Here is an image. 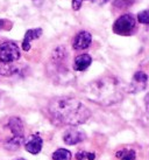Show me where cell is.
Masks as SVG:
<instances>
[{
	"label": "cell",
	"mask_w": 149,
	"mask_h": 160,
	"mask_svg": "<svg viewBox=\"0 0 149 160\" xmlns=\"http://www.w3.org/2000/svg\"><path fill=\"white\" fill-rule=\"evenodd\" d=\"M48 110L51 118L61 125L77 126L91 117V110L79 99L70 96L53 98L49 102Z\"/></svg>",
	"instance_id": "6da1fadb"
},
{
	"label": "cell",
	"mask_w": 149,
	"mask_h": 160,
	"mask_svg": "<svg viewBox=\"0 0 149 160\" xmlns=\"http://www.w3.org/2000/svg\"><path fill=\"white\" fill-rule=\"evenodd\" d=\"M84 95L91 102L110 107L123 98V88L115 76H101L85 85Z\"/></svg>",
	"instance_id": "7a4b0ae2"
},
{
	"label": "cell",
	"mask_w": 149,
	"mask_h": 160,
	"mask_svg": "<svg viewBox=\"0 0 149 160\" xmlns=\"http://www.w3.org/2000/svg\"><path fill=\"white\" fill-rule=\"evenodd\" d=\"M65 58H66V50L63 46L57 47L53 52V55H51L53 68H51V70L61 80H63V78H65V77L69 76V70H68L65 64Z\"/></svg>",
	"instance_id": "3957f363"
},
{
	"label": "cell",
	"mask_w": 149,
	"mask_h": 160,
	"mask_svg": "<svg viewBox=\"0 0 149 160\" xmlns=\"http://www.w3.org/2000/svg\"><path fill=\"white\" fill-rule=\"evenodd\" d=\"M136 28V19L133 14H123L113 23V32L118 35H131Z\"/></svg>",
	"instance_id": "277c9868"
},
{
	"label": "cell",
	"mask_w": 149,
	"mask_h": 160,
	"mask_svg": "<svg viewBox=\"0 0 149 160\" xmlns=\"http://www.w3.org/2000/svg\"><path fill=\"white\" fill-rule=\"evenodd\" d=\"M20 58V50L17 43L6 41L0 45V62L13 63Z\"/></svg>",
	"instance_id": "5b68a950"
},
{
	"label": "cell",
	"mask_w": 149,
	"mask_h": 160,
	"mask_svg": "<svg viewBox=\"0 0 149 160\" xmlns=\"http://www.w3.org/2000/svg\"><path fill=\"white\" fill-rule=\"evenodd\" d=\"M148 83V75L145 71H136L133 78H132L129 87H128V92L131 93H137L146 89Z\"/></svg>",
	"instance_id": "8992f818"
},
{
	"label": "cell",
	"mask_w": 149,
	"mask_h": 160,
	"mask_svg": "<svg viewBox=\"0 0 149 160\" xmlns=\"http://www.w3.org/2000/svg\"><path fill=\"white\" fill-rule=\"evenodd\" d=\"M85 132L83 130L78 129L76 126H72L70 129H68L63 134V140L68 145H77L79 142H82L85 139Z\"/></svg>",
	"instance_id": "52a82bcc"
},
{
	"label": "cell",
	"mask_w": 149,
	"mask_h": 160,
	"mask_svg": "<svg viewBox=\"0 0 149 160\" xmlns=\"http://www.w3.org/2000/svg\"><path fill=\"white\" fill-rule=\"evenodd\" d=\"M92 43V35L86 31L79 32L74 39V49L76 50H83V49L89 48Z\"/></svg>",
	"instance_id": "ba28073f"
},
{
	"label": "cell",
	"mask_w": 149,
	"mask_h": 160,
	"mask_svg": "<svg viewBox=\"0 0 149 160\" xmlns=\"http://www.w3.org/2000/svg\"><path fill=\"white\" fill-rule=\"evenodd\" d=\"M43 146V140L39 134H31L25 142V148L31 154H39Z\"/></svg>",
	"instance_id": "9c48e42d"
},
{
	"label": "cell",
	"mask_w": 149,
	"mask_h": 160,
	"mask_svg": "<svg viewBox=\"0 0 149 160\" xmlns=\"http://www.w3.org/2000/svg\"><path fill=\"white\" fill-rule=\"evenodd\" d=\"M7 128L11 130V132L15 137H25V130H23V123L18 117H12L8 120Z\"/></svg>",
	"instance_id": "30bf717a"
},
{
	"label": "cell",
	"mask_w": 149,
	"mask_h": 160,
	"mask_svg": "<svg viewBox=\"0 0 149 160\" xmlns=\"http://www.w3.org/2000/svg\"><path fill=\"white\" fill-rule=\"evenodd\" d=\"M42 35V29L41 28H35V29H28L25 34L23 42H22V48L25 52H28L31 49V41L39 39Z\"/></svg>",
	"instance_id": "8fae6325"
},
{
	"label": "cell",
	"mask_w": 149,
	"mask_h": 160,
	"mask_svg": "<svg viewBox=\"0 0 149 160\" xmlns=\"http://www.w3.org/2000/svg\"><path fill=\"white\" fill-rule=\"evenodd\" d=\"M91 63H92V58L89 54H82L74 58V69L77 71H84L91 66Z\"/></svg>",
	"instance_id": "7c38bea8"
},
{
	"label": "cell",
	"mask_w": 149,
	"mask_h": 160,
	"mask_svg": "<svg viewBox=\"0 0 149 160\" xmlns=\"http://www.w3.org/2000/svg\"><path fill=\"white\" fill-rule=\"evenodd\" d=\"M20 71V67L15 62L13 63H5L0 62V75L1 76H13Z\"/></svg>",
	"instance_id": "4fadbf2b"
},
{
	"label": "cell",
	"mask_w": 149,
	"mask_h": 160,
	"mask_svg": "<svg viewBox=\"0 0 149 160\" xmlns=\"http://www.w3.org/2000/svg\"><path fill=\"white\" fill-rule=\"evenodd\" d=\"M23 138L25 137H13L8 139L7 142H5V148L6 150H8V151H15V150H18L20 148L22 145V142H23Z\"/></svg>",
	"instance_id": "5bb4252c"
},
{
	"label": "cell",
	"mask_w": 149,
	"mask_h": 160,
	"mask_svg": "<svg viewBox=\"0 0 149 160\" xmlns=\"http://www.w3.org/2000/svg\"><path fill=\"white\" fill-rule=\"evenodd\" d=\"M117 158L120 160H135L136 159V152L131 148H123L115 153Z\"/></svg>",
	"instance_id": "9a60e30c"
},
{
	"label": "cell",
	"mask_w": 149,
	"mask_h": 160,
	"mask_svg": "<svg viewBox=\"0 0 149 160\" xmlns=\"http://www.w3.org/2000/svg\"><path fill=\"white\" fill-rule=\"evenodd\" d=\"M53 160H71V152L66 148H58L53 153Z\"/></svg>",
	"instance_id": "2e32d148"
},
{
	"label": "cell",
	"mask_w": 149,
	"mask_h": 160,
	"mask_svg": "<svg viewBox=\"0 0 149 160\" xmlns=\"http://www.w3.org/2000/svg\"><path fill=\"white\" fill-rule=\"evenodd\" d=\"M96 154L93 152H86V151H79L76 154V160H94Z\"/></svg>",
	"instance_id": "e0dca14e"
},
{
	"label": "cell",
	"mask_w": 149,
	"mask_h": 160,
	"mask_svg": "<svg viewBox=\"0 0 149 160\" xmlns=\"http://www.w3.org/2000/svg\"><path fill=\"white\" fill-rule=\"evenodd\" d=\"M137 21L143 25H149V11H142L137 14Z\"/></svg>",
	"instance_id": "ac0fdd59"
},
{
	"label": "cell",
	"mask_w": 149,
	"mask_h": 160,
	"mask_svg": "<svg viewBox=\"0 0 149 160\" xmlns=\"http://www.w3.org/2000/svg\"><path fill=\"white\" fill-rule=\"evenodd\" d=\"M113 5L115 7L118 6L120 8H123V7H128L129 5H132V2H127V0H115Z\"/></svg>",
	"instance_id": "d6986e66"
},
{
	"label": "cell",
	"mask_w": 149,
	"mask_h": 160,
	"mask_svg": "<svg viewBox=\"0 0 149 160\" xmlns=\"http://www.w3.org/2000/svg\"><path fill=\"white\" fill-rule=\"evenodd\" d=\"M83 1L84 0H72V8H74V11H79L80 7H82Z\"/></svg>",
	"instance_id": "ffe728a7"
},
{
	"label": "cell",
	"mask_w": 149,
	"mask_h": 160,
	"mask_svg": "<svg viewBox=\"0 0 149 160\" xmlns=\"http://www.w3.org/2000/svg\"><path fill=\"white\" fill-rule=\"evenodd\" d=\"M145 105H146V111L149 115V92L146 95L145 97Z\"/></svg>",
	"instance_id": "44dd1931"
},
{
	"label": "cell",
	"mask_w": 149,
	"mask_h": 160,
	"mask_svg": "<svg viewBox=\"0 0 149 160\" xmlns=\"http://www.w3.org/2000/svg\"><path fill=\"white\" fill-rule=\"evenodd\" d=\"M4 25H5L4 20H0V29H1V28H4Z\"/></svg>",
	"instance_id": "7402d4cb"
},
{
	"label": "cell",
	"mask_w": 149,
	"mask_h": 160,
	"mask_svg": "<svg viewBox=\"0 0 149 160\" xmlns=\"http://www.w3.org/2000/svg\"><path fill=\"white\" fill-rule=\"evenodd\" d=\"M18 160H26V159H22V158H21V159H18Z\"/></svg>",
	"instance_id": "603a6c76"
}]
</instances>
